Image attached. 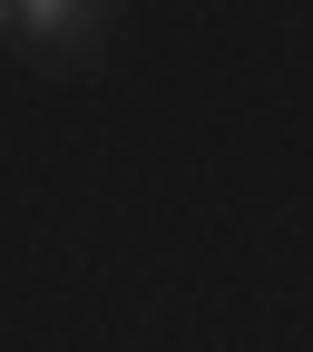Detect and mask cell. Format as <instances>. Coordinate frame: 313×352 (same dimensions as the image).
Segmentation results:
<instances>
[{"mask_svg": "<svg viewBox=\"0 0 313 352\" xmlns=\"http://www.w3.org/2000/svg\"><path fill=\"white\" fill-rule=\"evenodd\" d=\"M10 10H20V0H0V20H10Z\"/></svg>", "mask_w": 313, "mask_h": 352, "instance_id": "obj_2", "label": "cell"}, {"mask_svg": "<svg viewBox=\"0 0 313 352\" xmlns=\"http://www.w3.org/2000/svg\"><path fill=\"white\" fill-rule=\"evenodd\" d=\"M10 20H20L30 39H69V30L88 20V0H20V10H10Z\"/></svg>", "mask_w": 313, "mask_h": 352, "instance_id": "obj_1", "label": "cell"}]
</instances>
